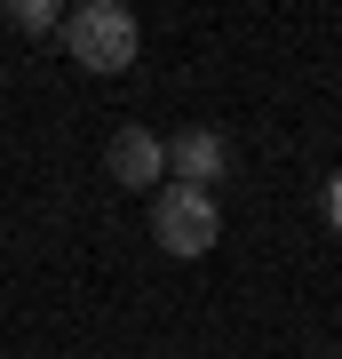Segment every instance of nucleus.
<instances>
[{"mask_svg": "<svg viewBox=\"0 0 342 359\" xmlns=\"http://www.w3.org/2000/svg\"><path fill=\"white\" fill-rule=\"evenodd\" d=\"M152 240L167 248V256H207V248L223 240V216H215V192H191V184H167V192L152 200Z\"/></svg>", "mask_w": 342, "mask_h": 359, "instance_id": "f03ea898", "label": "nucleus"}, {"mask_svg": "<svg viewBox=\"0 0 342 359\" xmlns=\"http://www.w3.org/2000/svg\"><path fill=\"white\" fill-rule=\"evenodd\" d=\"M64 48L88 72H127L136 48H143V32H136V16H127L120 0H80V8L64 16Z\"/></svg>", "mask_w": 342, "mask_h": 359, "instance_id": "f257e3e1", "label": "nucleus"}, {"mask_svg": "<svg viewBox=\"0 0 342 359\" xmlns=\"http://www.w3.org/2000/svg\"><path fill=\"white\" fill-rule=\"evenodd\" d=\"M8 16H16L24 32H48V25H56V8H48V0H8Z\"/></svg>", "mask_w": 342, "mask_h": 359, "instance_id": "39448f33", "label": "nucleus"}, {"mask_svg": "<svg viewBox=\"0 0 342 359\" xmlns=\"http://www.w3.org/2000/svg\"><path fill=\"white\" fill-rule=\"evenodd\" d=\"M104 168H112L127 192H152V184L167 176V144H159L152 128H120V136H112V152H104Z\"/></svg>", "mask_w": 342, "mask_h": 359, "instance_id": "20e7f679", "label": "nucleus"}, {"mask_svg": "<svg viewBox=\"0 0 342 359\" xmlns=\"http://www.w3.org/2000/svg\"><path fill=\"white\" fill-rule=\"evenodd\" d=\"M167 176L191 184V192L223 184V176H231V136H223V128H183L176 144H167Z\"/></svg>", "mask_w": 342, "mask_h": 359, "instance_id": "7ed1b4c3", "label": "nucleus"}, {"mask_svg": "<svg viewBox=\"0 0 342 359\" xmlns=\"http://www.w3.org/2000/svg\"><path fill=\"white\" fill-rule=\"evenodd\" d=\"M327 224H334V231H342V176H334V184H327Z\"/></svg>", "mask_w": 342, "mask_h": 359, "instance_id": "423d86ee", "label": "nucleus"}]
</instances>
